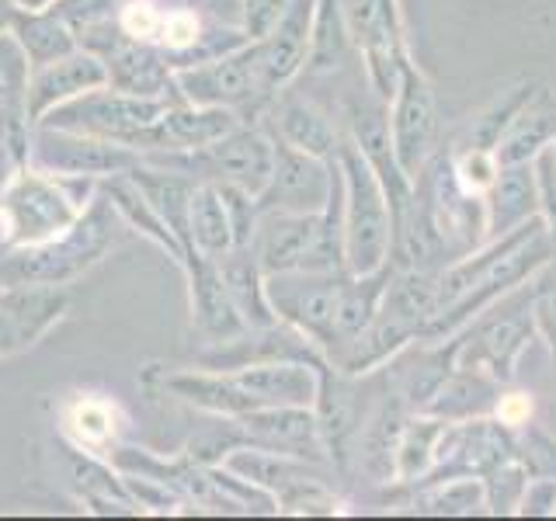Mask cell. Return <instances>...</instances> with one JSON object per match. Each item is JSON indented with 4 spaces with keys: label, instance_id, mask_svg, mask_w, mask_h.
Instances as JSON below:
<instances>
[{
    "label": "cell",
    "instance_id": "obj_1",
    "mask_svg": "<svg viewBox=\"0 0 556 521\" xmlns=\"http://www.w3.org/2000/svg\"><path fill=\"white\" fill-rule=\"evenodd\" d=\"M98 191L101 181L60 178L22 164L0 199V254L39 251L63 240L80 223Z\"/></svg>",
    "mask_w": 556,
    "mask_h": 521
},
{
    "label": "cell",
    "instance_id": "obj_2",
    "mask_svg": "<svg viewBox=\"0 0 556 521\" xmlns=\"http://www.w3.org/2000/svg\"><path fill=\"white\" fill-rule=\"evenodd\" d=\"M344 185L338 178L320 213H261L254 254L265 275L289 271H348L344 268Z\"/></svg>",
    "mask_w": 556,
    "mask_h": 521
},
{
    "label": "cell",
    "instance_id": "obj_3",
    "mask_svg": "<svg viewBox=\"0 0 556 521\" xmlns=\"http://www.w3.org/2000/svg\"><path fill=\"white\" fill-rule=\"evenodd\" d=\"M118 226H126L98 191L94 202L87 205L80 223L63 240L49 243L39 251H8L0 254V289L8 285H70L80 275L98 268L118 240Z\"/></svg>",
    "mask_w": 556,
    "mask_h": 521
},
{
    "label": "cell",
    "instance_id": "obj_4",
    "mask_svg": "<svg viewBox=\"0 0 556 521\" xmlns=\"http://www.w3.org/2000/svg\"><path fill=\"white\" fill-rule=\"evenodd\" d=\"M338 167L344 185V268L352 275H369L393 260V208L376 170L352 139H344Z\"/></svg>",
    "mask_w": 556,
    "mask_h": 521
},
{
    "label": "cell",
    "instance_id": "obj_5",
    "mask_svg": "<svg viewBox=\"0 0 556 521\" xmlns=\"http://www.w3.org/2000/svg\"><path fill=\"white\" fill-rule=\"evenodd\" d=\"M150 164L188 174L199 185H240L261 195L271 178L275 164V139L268 129H257L243 122L233 132L219 136L216 143L188 150V153H150Z\"/></svg>",
    "mask_w": 556,
    "mask_h": 521
},
{
    "label": "cell",
    "instance_id": "obj_6",
    "mask_svg": "<svg viewBox=\"0 0 556 521\" xmlns=\"http://www.w3.org/2000/svg\"><path fill=\"white\" fill-rule=\"evenodd\" d=\"M170 101H178V98H139V94H126V91H118V87L104 84L60 104V109H52L39 126L101 136V139H112V143L132 147L139 153L147 132L156 126V118L167 112Z\"/></svg>",
    "mask_w": 556,
    "mask_h": 521
},
{
    "label": "cell",
    "instance_id": "obj_7",
    "mask_svg": "<svg viewBox=\"0 0 556 521\" xmlns=\"http://www.w3.org/2000/svg\"><path fill=\"white\" fill-rule=\"evenodd\" d=\"M352 271H289V275H265L268 300L278 320L295 327L306 341L320 347H334L341 309Z\"/></svg>",
    "mask_w": 556,
    "mask_h": 521
},
{
    "label": "cell",
    "instance_id": "obj_8",
    "mask_svg": "<svg viewBox=\"0 0 556 521\" xmlns=\"http://www.w3.org/2000/svg\"><path fill=\"white\" fill-rule=\"evenodd\" d=\"M77 42L104 60V66H109V84L118 87V91L139 94V98H181L164 49L129 39V35L122 31L118 17L80 28Z\"/></svg>",
    "mask_w": 556,
    "mask_h": 521
},
{
    "label": "cell",
    "instance_id": "obj_9",
    "mask_svg": "<svg viewBox=\"0 0 556 521\" xmlns=\"http://www.w3.org/2000/svg\"><path fill=\"white\" fill-rule=\"evenodd\" d=\"M178 94L191 104H213V109H233L251 122L254 115L268 112V101L261 94V74H257V49L254 42L237 46L223 56L205 63L185 66L174 74Z\"/></svg>",
    "mask_w": 556,
    "mask_h": 521
},
{
    "label": "cell",
    "instance_id": "obj_10",
    "mask_svg": "<svg viewBox=\"0 0 556 521\" xmlns=\"http://www.w3.org/2000/svg\"><path fill=\"white\" fill-rule=\"evenodd\" d=\"M139 161H143V156L132 147L112 143V139L74 132V129H56V126H31L25 164L60 174V178L104 181V178H115V174H126Z\"/></svg>",
    "mask_w": 556,
    "mask_h": 521
},
{
    "label": "cell",
    "instance_id": "obj_11",
    "mask_svg": "<svg viewBox=\"0 0 556 521\" xmlns=\"http://www.w3.org/2000/svg\"><path fill=\"white\" fill-rule=\"evenodd\" d=\"M439 104H434V91L428 77L410 63V56L400 66L396 91L390 98V139L396 164L404 167L407 178H417L434 153H439Z\"/></svg>",
    "mask_w": 556,
    "mask_h": 521
},
{
    "label": "cell",
    "instance_id": "obj_12",
    "mask_svg": "<svg viewBox=\"0 0 556 521\" xmlns=\"http://www.w3.org/2000/svg\"><path fill=\"white\" fill-rule=\"evenodd\" d=\"M275 139V164L265 191L257 195L261 213H320L330 202L341 167L338 161H320L303 150Z\"/></svg>",
    "mask_w": 556,
    "mask_h": 521
},
{
    "label": "cell",
    "instance_id": "obj_13",
    "mask_svg": "<svg viewBox=\"0 0 556 521\" xmlns=\"http://www.w3.org/2000/svg\"><path fill=\"white\" fill-rule=\"evenodd\" d=\"M70 313L63 285H8L0 289V358L31 352Z\"/></svg>",
    "mask_w": 556,
    "mask_h": 521
},
{
    "label": "cell",
    "instance_id": "obj_14",
    "mask_svg": "<svg viewBox=\"0 0 556 521\" xmlns=\"http://www.w3.org/2000/svg\"><path fill=\"white\" fill-rule=\"evenodd\" d=\"M529 306L532 300L526 303V309H504V313L494 309L491 320L473 323V330L456 347V365L480 369L486 376H494L501 386H508L515 379L518 355L526 352L529 338L535 334Z\"/></svg>",
    "mask_w": 556,
    "mask_h": 521
},
{
    "label": "cell",
    "instance_id": "obj_15",
    "mask_svg": "<svg viewBox=\"0 0 556 521\" xmlns=\"http://www.w3.org/2000/svg\"><path fill=\"white\" fill-rule=\"evenodd\" d=\"M233 421L243 445L320 466L327 462V445L313 407H257L251 414L233 417Z\"/></svg>",
    "mask_w": 556,
    "mask_h": 521
},
{
    "label": "cell",
    "instance_id": "obj_16",
    "mask_svg": "<svg viewBox=\"0 0 556 521\" xmlns=\"http://www.w3.org/2000/svg\"><path fill=\"white\" fill-rule=\"evenodd\" d=\"M56 428L70 448L91 452V456L112 459V452L126 442L129 414L109 393H70L56 410Z\"/></svg>",
    "mask_w": 556,
    "mask_h": 521
},
{
    "label": "cell",
    "instance_id": "obj_17",
    "mask_svg": "<svg viewBox=\"0 0 556 521\" xmlns=\"http://www.w3.org/2000/svg\"><path fill=\"white\" fill-rule=\"evenodd\" d=\"M104 84H109V66H104L98 52L84 49V46H77L74 52H66V56L52 60V63L31 66V77H28L31 126H39L52 109H60V104L74 101Z\"/></svg>",
    "mask_w": 556,
    "mask_h": 521
},
{
    "label": "cell",
    "instance_id": "obj_18",
    "mask_svg": "<svg viewBox=\"0 0 556 521\" xmlns=\"http://www.w3.org/2000/svg\"><path fill=\"white\" fill-rule=\"evenodd\" d=\"M309 25H313V0H295L289 14L275 25V31H268L265 39L254 42L261 94H265L268 104L306 69Z\"/></svg>",
    "mask_w": 556,
    "mask_h": 521
},
{
    "label": "cell",
    "instance_id": "obj_19",
    "mask_svg": "<svg viewBox=\"0 0 556 521\" xmlns=\"http://www.w3.org/2000/svg\"><path fill=\"white\" fill-rule=\"evenodd\" d=\"M243 126V115L233 109H213V104H191L185 98L170 101L167 112L156 118V126L147 132L139 156L150 153H188L216 143L219 136Z\"/></svg>",
    "mask_w": 556,
    "mask_h": 521
},
{
    "label": "cell",
    "instance_id": "obj_20",
    "mask_svg": "<svg viewBox=\"0 0 556 521\" xmlns=\"http://www.w3.org/2000/svg\"><path fill=\"white\" fill-rule=\"evenodd\" d=\"M185 275V285H188V309H191V327L199 330L202 341L208 344H219V341H230L240 338L248 323L237 313L230 292H226V282L216 268L213 257H188L181 265Z\"/></svg>",
    "mask_w": 556,
    "mask_h": 521
},
{
    "label": "cell",
    "instance_id": "obj_21",
    "mask_svg": "<svg viewBox=\"0 0 556 521\" xmlns=\"http://www.w3.org/2000/svg\"><path fill=\"white\" fill-rule=\"evenodd\" d=\"M28 77L31 63L17 46L11 31H0V147L17 156V164L28 161Z\"/></svg>",
    "mask_w": 556,
    "mask_h": 521
},
{
    "label": "cell",
    "instance_id": "obj_22",
    "mask_svg": "<svg viewBox=\"0 0 556 521\" xmlns=\"http://www.w3.org/2000/svg\"><path fill=\"white\" fill-rule=\"evenodd\" d=\"M265 115H268L265 129L282 139V143L303 150L309 156H320V161H338L344 139L334 122H330V115L320 112L313 101H303V98L278 101L275 98Z\"/></svg>",
    "mask_w": 556,
    "mask_h": 521
},
{
    "label": "cell",
    "instance_id": "obj_23",
    "mask_svg": "<svg viewBox=\"0 0 556 521\" xmlns=\"http://www.w3.org/2000/svg\"><path fill=\"white\" fill-rule=\"evenodd\" d=\"M497 396H501V382L494 376H486L480 369H466V365H452L448 376L425 399L421 410L456 424V421H469V417L494 414Z\"/></svg>",
    "mask_w": 556,
    "mask_h": 521
},
{
    "label": "cell",
    "instance_id": "obj_24",
    "mask_svg": "<svg viewBox=\"0 0 556 521\" xmlns=\"http://www.w3.org/2000/svg\"><path fill=\"white\" fill-rule=\"evenodd\" d=\"M483 208H486V240L504 237V233H511L515 226L535 219L539 199H535L532 164H504L497 181L486 188Z\"/></svg>",
    "mask_w": 556,
    "mask_h": 521
},
{
    "label": "cell",
    "instance_id": "obj_25",
    "mask_svg": "<svg viewBox=\"0 0 556 521\" xmlns=\"http://www.w3.org/2000/svg\"><path fill=\"white\" fill-rule=\"evenodd\" d=\"M216 268L226 282V292L243 317V323L251 327H275L278 313L268 300V285H265V271H261V260L254 247H233L223 257H216Z\"/></svg>",
    "mask_w": 556,
    "mask_h": 521
},
{
    "label": "cell",
    "instance_id": "obj_26",
    "mask_svg": "<svg viewBox=\"0 0 556 521\" xmlns=\"http://www.w3.org/2000/svg\"><path fill=\"white\" fill-rule=\"evenodd\" d=\"M553 139H556V101L543 87V91L515 115L511 126L504 129V136L494 147V156L501 167L504 164H532V156L543 147H549Z\"/></svg>",
    "mask_w": 556,
    "mask_h": 521
},
{
    "label": "cell",
    "instance_id": "obj_27",
    "mask_svg": "<svg viewBox=\"0 0 556 521\" xmlns=\"http://www.w3.org/2000/svg\"><path fill=\"white\" fill-rule=\"evenodd\" d=\"M101 191H104V199L112 202V208L118 213V219L126 223V230L139 233V237H147L150 243H156L174 265H185V247H181V240L174 237L164 219L153 213L150 202L139 195V188L126 178V174H115V178H104L101 181Z\"/></svg>",
    "mask_w": 556,
    "mask_h": 521
},
{
    "label": "cell",
    "instance_id": "obj_28",
    "mask_svg": "<svg viewBox=\"0 0 556 521\" xmlns=\"http://www.w3.org/2000/svg\"><path fill=\"white\" fill-rule=\"evenodd\" d=\"M452 421L445 417H434L425 410H414L407 417L404 431H400L396 442V456H393V480L410 486L414 480H425L428 469L434 466V452H439L442 434Z\"/></svg>",
    "mask_w": 556,
    "mask_h": 521
},
{
    "label": "cell",
    "instance_id": "obj_29",
    "mask_svg": "<svg viewBox=\"0 0 556 521\" xmlns=\"http://www.w3.org/2000/svg\"><path fill=\"white\" fill-rule=\"evenodd\" d=\"M188 237L191 251L202 257H223L226 251H233V230L230 216L216 185H195L191 191V208H188Z\"/></svg>",
    "mask_w": 556,
    "mask_h": 521
},
{
    "label": "cell",
    "instance_id": "obj_30",
    "mask_svg": "<svg viewBox=\"0 0 556 521\" xmlns=\"http://www.w3.org/2000/svg\"><path fill=\"white\" fill-rule=\"evenodd\" d=\"M352 49V35H348L344 0H313V25H309V74H330L338 69Z\"/></svg>",
    "mask_w": 556,
    "mask_h": 521
},
{
    "label": "cell",
    "instance_id": "obj_31",
    "mask_svg": "<svg viewBox=\"0 0 556 521\" xmlns=\"http://www.w3.org/2000/svg\"><path fill=\"white\" fill-rule=\"evenodd\" d=\"M11 35L17 39V46H22V52L28 56L31 66L52 63V60H60V56H66V52H74L80 46L77 31L52 11L17 14L14 25H11Z\"/></svg>",
    "mask_w": 556,
    "mask_h": 521
},
{
    "label": "cell",
    "instance_id": "obj_32",
    "mask_svg": "<svg viewBox=\"0 0 556 521\" xmlns=\"http://www.w3.org/2000/svg\"><path fill=\"white\" fill-rule=\"evenodd\" d=\"M543 91V84L539 80H521L518 87H511V91H504L491 109H483L473 126H469V136H466V147H483V150H494L497 139L504 136V129L511 126L515 115L526 109V104Z\"/></svg>",
    "mask_w": 556,
    "mask_h": 521
},
{
    "label": "cell",
    "instance_id": "obj_33",
    "mask_svg": "<svg viewBox=\"0 0 556 521\" xmlns=\"http://www.w3.org/2000/svg\"><path fill=\"white\" fill-rule=\"evenodd\" d=\"M483 494H486V508L494 514H511L518 504H521V494H526V483H529V473L526 466L515 459L494 466L491 473H483Z\"/></svg>",
    "mask_w": 556,
    "mask_h": 521
},
{
    "label": "cell",
    "instance_id": "obj_34",
    "mask_svg": "<svg viewBox=\"0 0 556 521\" xmlns=\"http://www.w3.org/2000/svg\"><path fill=\"white\" fill-rule=\"evenodd\" d=\"M448 164L456 181L469 191V195H486V188L497 181L501 164L494 150H483V147H459L456 153H448Z\"/></svg>",
    "mask_w": 556,
    "mask_h": 521
},
{
    "label": "cell",
    "instance_id": "obj_35",
    "mask_svg": "<svg viewBox=\"0 0 556 521\" xmlns=\"http://www.w3.org/2000/svg\"><path fill=\"white\" fill-rule=\"evenodd\" d=\"M226 216H230V230H233V247H251L254 233H257V219H261V205L257 195L240 185H216Z\"/></svg>",
    "mask_w": 556,
    "mask_h": 521
},
{
    "label": "cell",
    "instance_id": "obj_36",
    "mask_svg": "<svg viewBox=\"0 0 556 521\" xmlns=\"http://www.w3.org/2000/svg\"><path fill=\"white\" fill-rule=\"evenodd\" d=\"M515 456L526 466L529 476H553L556 480V439L532 424L515 431Z\"/></svg>",
    "mask_w": 556,
    "mask_h": 521
},
{
    "label": "cell",
    "instance_id": "obj_37",
    "mask_svg": "<svg viewBox=\"0 0 556 521\" xmlns=\"http://www.w3.org/2000/svg\"><path fill=\"white\" fill-rule=\"evenodd\" d=\"M164 17H167V8L161 0H122V8H118L122 31H126L129 39L150 42V46H156V39H161Z\"/></svg>",
    "mask_w": 556,
    "mask_h": 521
},
{
    "label": "cell",
    "instance_id": "obj_38",
    "mask_svg": "<svg viewBox=\"0 0 556 521\" xmlns=\"http://www.w3.org/2000/svg\"><path fill=\"white\" fill-rule=\"evenodd\" d=\"M295 0H243L240 8V31L248 35L251 42H261L275 25L289 14Z\"/></svg>",
    "mask_w": 556,
    "mask_h": 521
},
{
    "label": "cell",
    "instance_id": "obj_39",
    "mask_svg": "<svg viewBox=\"0 0 556 521\" xmlns=\"http://www.w3.org/2000/svg\"><path fill=\"white\" fill-rule=\"evenodd\" d=\"M118 8L122 0H56L49 11L60 14L74 31H80L98 22H109V17H118Z\"/></svg>",
    "mask_w": 556,
    "mask_h": 521
},
{
    "label": "cell",
    "instance_id": "obj_40",
    "mask_svg": "<svg viewBox=\"0 0 556 521\" xmlns=\"http://www.w3.org/2000/svg\"><path fill=\"white\" fill-rule=\"evenodd\" d=\"M532 174H535L539 216H543L546 226L553 230V226H556V153H553V143L532 156Z\"/></svg>",
    "mask_w": 556,
    "mask_h": 521
},
{
    "label": "cell",
    "instance_id": "obj_41",
    "mask_svg": "<svg viewBox=\"0 0 556 521\" xmlns=\"http://www.w3.org/2000/svg\"><path fill=\"white\" fill-rule=\"evenodd\" d=\"M529 313H532L535 334L546 341L549 355H553V361H556V285H549V289H535V292H532V306H529Z\"/></svg>",
    "mask_w": 556,
    "mask_h": 521
},
{
    "label": "cell",
    "instance_id": "obj_42",
    "mask_svg": "<svg viewBox=\"0 0 556 521\" xmlns=\"http://www.w3.org/2000/svg\"><path fill=\"white\" fill-rule=\"evenodd\" d=\"M532 414H535L532 393H501L494 404V421H501L508 431L532 424Z\"/></svg>",
    "mask_w": 556,
    "mask_h": 521
},
{
    "label": "cell",
    "instance_id": "obj_43",
    "mask_svg": "<svg viewBox=\"0 0 556 521\" xmlns=\"http://www.w3.org/2000/svg\"><path fill=\"white\" fill-rule=\"evenodd\" d=\"M518 511L521 514H556V480L553 476H529Z\"/></svg>",
    "mask_w": 556,
    "mask_h": 521
},
{
    "label": "cell",
    "instance_id": "obj_44",
    "mask_svg": "<svg viewBox=\"0 0 556 521\" xmlns=\"http://www.w3.org/2000/svg\"><path fill=\"white\" fill-rule=\"evenodd\" d=\"M185 4L195 8L199 14H205L208 22L240 28V8H243V0H185Z\"/></svg>",
    "mask_w": 556,
    "mask_h": 521
},
{
    "label": "cell",
    "instance_id": "obj_45",
    "mask_svg": "<svg viewBox=\"0 0 556 521\" xmlns=\"http://www.w3.org/2000/svg\"><path fill=\"white\" fill-rule=\"evenodd\" d=\"M11 4L17 14H39V11H49L56 0H11Z\"/></svg>",
    "mask_w": 556,
    "mask_h": 521
},
{
    "label": "cell",
    "instance_id": "obj_46",
    "mask_svg": "<svg viewBox=\"0 0 556 521\" xmlns=\"http://www.w3.org/2000/svg\"><path fill=\"white\" fill-rule=\"evenodd\" d=\"M14 17H17V11H14L11 0H0V31H11Z\"/></svg>",
    "mask_w": 556,
    "mask_h": 521
},
{
    "label": "cell",
    "instance_id": "obj_47",
    "mask_svg": "<svg viewBox=\"0 0 556 521\" xmlns=\"http://www.w3.org/2000/svg\"><path fill=\"white\" fill-rule=\"evenodd\" d=\"M553 153H556V139H553Z\"/></svg>",
    "mask_w": 556,
    "mask_h": 521
}]
</instances>
